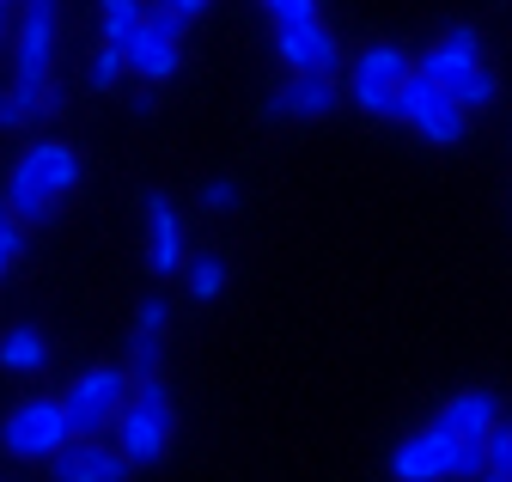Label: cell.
<instances>
[{
  "instance_id": "6da1fadb",
  "label": "cell",
  "mask_w": 512,
  "mask_h": 482,
  "mask_svg": "<svg viewBox=\"0 0 512 482\" xmlns=\"http://www.w3.org/2000/svg\"><path fill=\"white\" fill-rule=\"evenodd\" d=\"M74 184H80V153L68 141H31L19 153L13 177H7V190H0V202H7V214L31 232V226H43L61 208V196H68Z\"/></svg>"
},
{
  "instance_id": "7a4b0ae2",
  "label": "cell",
  "mask_w": 512,
  "mask_h": 482,
  "mask_svg": "<svg viewBox=\"0 0 512 482\" xmlns=\"http://www.w3.org/2000/svg\"><path fill=\"white\" fill-rule=\"evenodd\" d=\"M171 428H177V409H171V385L165 379H135V391H128V403H122V415H116V452L128 458V464H159L165 458V446H171Z\"/></svg>"
},
{
  "instance_id": "3957f363",
  "label": "cell",
  "mask_w": 512,
  "mask_h": 482,
  "mask_svg": "<svg viewBox=\"0 0 512 482\" xmlns=\"http://www.w3.org/2000/svg\"><path fill=\"white\" fill-rule=\"evenodd\" d=\"M49 62H55V0H25L13 19V92L37 110H55L49 98Z\"/></svg>"
},
{
  "instance_id": "277c9868",
  "label": "cell",
  "mask_w": 512,
  "mask_h": 482,
  "mask_svg": "<svg viewBox=\"0 0 512 482\" xmlns=\"http://www.w3.org/2000/svg\"><path fill=\"white\" fill-rule=\"evenodd\" d=\"M68 440H74V428H68L61 397H25V403L7 409V421H0V452L19 458V464H49Z\"/></svg>"
},
{
  "instance_id": "5b68a950",
  "label": "cell",
  "mask_w": 512,
  "mask_h": 482,
  "mask_svg": "<svg viewBox=\"0 0 512 482\" xmlns=\"http://www.w3.org/2000/svg\"><path fill=\"white\" fill-rule=\"evenodd\" d=\"M128 391H135V379H128V367H92L80 373L68 391H61V409H68V428L74 440H98L116 428V415L128 403Z\"/></svg>"
},
{
  "instance_id": "8992f818",
  "label": "cell",
  "mask_w": 512,
  "mask_h": 482,
  "mask_svg": "<svg viewBox=\"0 0 512 482\" xmlns=\"http://www.w3.org/2000/svg\"><path fill=\"white\" fill-rule=\"evenodd\" d=\"M397 123H409V129H415L421 141H433V147H458L464 129H470V116L452 104V92H445V86L409 74V80L397 86Z\"/></svg>"
},
{
  "instance_id": "52a82bcc",
  "label": "cell",
  "mask_w": 512,
  "mask_h": 482,
  "mask_svg": "<svg viewBox=\"0 0 512 482\" xmlns=\"http://www.w3.org/2000/svg\"><path fill=\"white\" fill-rule=\"evenodd\" d=\"M122 62H128V74H141L147 86L171 80L177 62H183V19L165 13V7L141 13V25L128 31V43H122Z\"/></svg>"
},
{
  "instance_id": "ba28073f",
  "label": "cell",
  "mask_w": 512,
  "mask_h": 482,
  "mask_svg": "<svg viewBox=\"0 0 512 482\" xmlns=\"http://www.w3.org/2000/svg\"><path fill=\"white\" fill-rule=\"evenodd\" d=\"M397 482H452L458 476V440L439 428V421H427L421 434H409L391 458Z\"/></svg>"
},
{
  "instance_id": "9c48e42d",
  "label": "cell",
  "mask_w": 512,
  "mask_h": 482,
  "mask_svg": "<svg viewBox=\"0 0 512 482\" xmlns=\"http://www.w3.org/2000/svg\"><path fill=\"white\" fill-rule=\"evenodd\" d=\"M275 55H281L293 74H324V80L342 74V43L317 25V19H305V25H275Z\"/></svg>"
},
{
  "instance_id": "30bf717a",
  "label": "cell",
  "mask_w": 512,
  "mask_h": 482,
  "mask_svg": "<svg viewBox=\"0 0 512 482\" xmlns=\"http://www.w3.org/2000/svg\"><path fill=\"white\" fill-rule=\"evenodd\" d=\"M128 464L110 440H68L55 458H49V476L55 482H128Z\"/></svg>"
},
{
  "instance_id": "8fae6325",
  "label": "cell",
  "mask_w": 512,
  "mask_h": 482,
  "mask_svg": "<svg viewBox=\"0 0 512 482\" xmlns=\"http://www.w3.org/2000/svg\"><path fill=\"white\" fill-rule=\"evenodd\" d=\"M470 68H482V37L470 31V25H452L433 49H421V80H433V86H452L458 74H470Z\"/></svg>"
},
{
  "instance_id": "7c38bea8",
  "label": "cell",
  "mask_w": 512,
  "mask_h": 482,
  "mask_svg": "<svg viewBox=\"0 0 512 482\" xmlns=\"http://www.w3.org/2000/svg\"><path fill=\"white\" fill-rule=\"evenodd\" d=\"M336 80L324 74H293L275 98H269V116H293V123H311V116H330L336 110Z\"/></svg>"
},
{
  "instance_id": "4fadbf2b",
  "label": "cell",
  "mask_w": 512,
  "mask_h": 482,
  "mask_svg": "<svg viewBox=\"0 0 512 482\" xmlns=\"http://www.w3.org/2000/svg\"><path fill=\"white\" fill-rule=\"evenodd\" d=\"M165 367V299H141L135 342H128V379H159Z\"/></svg>"
},
{
  "instance_id": "5bb4252c",
  "label": "cell",
  "mask_w": 512,
  "mask_h": 482,
  "mask_svg": "<svg viewBox=\"0 0 512 482\" xmlns=\"http://www.w3.org/2000/svg\"><path fill=\"white\" fill-rule=\"evenodd\" d=\"M433 421H439L452 440H488V428L500 421V403H494V391H458Z\"/></svg>"
},
{
  "instance_id": "9a60e30c",
  "label": "cell",
  "mask_w": 512,
  "mask_h": 482,
  "mask_svg": "<svg viewBox=\"0 0 512 482\" xmlns=\"http://www.w3.org/2000/svg\"><path fill=\"white\" fill-rule=\"evenodd\" d=\"M147 232H153V275H177L183 263V220L171 208V196H147Z\"/></svg>"
},
{
  "instance_id": "2e32d148",
  "label": "cell",
  "mask_w": 512,
  "mask_h": 482,
  "mask_svg": "<svg viewBox=\"0 0 512 482\" xmlns=\"http://www.w3.org/2000/svg\"><path fill=\"white\" fill-rule=\"evenodd\" d=\"M415 74V62H409V49H397V43H372V49H360L354 55V80H372V86H403Z\"/></svg>"
},
{
  "instance_id": "e0dca14e",
  "label": "cell",
  "mask_w": 512,
  "mask_h": 482,
  "mask_svg": "<svg viewBox=\"0 0 512 482\" xmlns=\"http://www.w3.org/2000/svg\"><path fill=\"white\" fill-rule=\"evenodd\" d=\"M43 354H49L43 336L31 324H19V330H7V342H0V367H7V373H37Z\"/></svg>"
},
{
  "instance_id": "ac0fdd59",
  "label": "cell",
  "mask_w": 512,
  "mask_h": 482,
  "mask_svg": "<svg viewBox=\"0 0 512 482\" xmlns=\"http://www.w3.org/2000/svg\"><path fill=\"white\" fill-rule=\"evenodd\" d=\"M445 92H452V104L470 116V110H488L494 104V92H500V80H494V68L482 62V68H470V74H458L452 86H445Z\"/></svg>"
},
{
  "instance_id": "d6986e66",
  "label": "cell",
  "mask_w": 512,
  "mask_h": 482,
  "mask_svg": "<svg viewBox=\"0 0 512 482\" xmlns=\"http://www.w3.org/2000/svg\"><path fill=\"white\" fill-rule=\"evenodd\" d=\"M476 482H512V421H494L482 440V476Z\"/></svg>"
},
{
  "instance_id": "ffe728a7",
  "label": "cell",
  "mask_w": 512,
  "mask_h": 482,
  "mask_svg": "<svg viewBox=\"0 0 512 482\" xmlns=\"http://www.w3.org/2000/svg\"><path fill=\"white\" fill-rule=\"evenodd\" d=\"M141 0H98V43H128V31L141 25Z\"/></svg>"
},
{
  "instance_id": "44dd1931",
  "label": "cell",
  "mask_w": 512,
  "mask_h": 482,
  "mask_svg": "<svg viewBox=\"0 0 512 482\" xmlns=\"http://www.w3.org/2000/svg\"><path fill=\"white\" fill-rule=\"evenodd\" d=\"M220 287H226V263L220 257H196V263H189V293H196V299H220Z\"/></svg>"
},
{
  "instance_id": "7402d4cb",
  "label": "cell",
  "mask_w": 512,
  "mask_h": 482,
  "mask_svg": "<svg viewBox=\"0 0 512 482\" xmlns=\"http://www.w3.org/2000/svg\"><path fill=\"white\" fill-rule=\"evenodd\" d=\"M37 116H43V110H37L31 98H19L13 86H7V92H0V135H19L25 123H37Z\"/></svg>"
},
{
  "instance_id": "603a6c76",
  "label": "cell",
  "mask_w": 512,
  "mask_h": 482,
  "mask_svg": "<svg viewBox=\"0 0 512 482\" xmlns=\"http://www.w3.org/2000/svg\"><path fill=\"white\" fill-rule=\"evenodd\" d=\"M122 43H98V55H92V92H110L116 80H122Z\"/></svg>"
},
{
  "instance_id": "cb8c5ba5",
  "label": "cell",
  "mask_w": 512,
  "mask_h": 482,
  "mask_svg": "<svg viewBox=\"0 0 512 482\" xmlns=\"http://www.w3.org/2000/svg\"><path fill=\"white\" fill-rule=\"evenodd\" d=\"M354 104L366 116H397V86H372V80H354Z\"/></svg>"
},
{
  "instance_id": "d4e9b609",
  "label": "cell",
  "mask_w": 512,
  "mask_h": 482,
  "mask_svg": "<svg viewBox=\"0 0 512 482\" xmlns=\"http://www.w3.org/2000/svg\"><path fill=\"white\" fill-rule=\"evenodd\" d=\"M25 238H31V232H25V226H19V220L7 214V202H0V263H7V269L19 263V251H25Z\"/></svg>"
},
{
  "instance_id": "484cf974",
  "label": "cell",
  "mask_w": 512,
  "mask_h": 482,
  "mask_svg": "<svg viewBox=\"0 0 512 482\" xmlns=\"http://www.w3.org/2000/svg\"><path fill=\"white\" fill-rule=\"evenodd\" d=\"M202 208H208V214H232V208H238V184H232V177H208Z\"/></svg>"
},
{
  "instance_id": "4316f807",
  "label": "cell",
  "mask_w": 512,
  "mask_h": 482,
  "mask_svg": "<svg viewBox=\"0 0 512 482\" xmlns=\"http://www.w3.org/2000/svg\"><path fill=\"white\" fill-rule=\"evenodd\" d=\"M263 7H269L275 25H305V19H317V0H263Z\"/></svg>"
},
{
  "instance_id": "83f0119b",
  "label": "cell",
  "mask_w": 512,
  "mask_h": 482,
  "mask_svg": "<svg viewBox=\"0 0 512 482\" xmlns=\"http://www.w3.org/2000/svg\"><path fill=\"white\" fill-rule=\"evenodd\" d=\"M159 7H165V13H177V19L189 25V19H202V13H208V0H159Z\"/></svg>"
},
{
  "instance_id": "f1b7e54d",
  "label": "cell",
  "mask_w": 512,
  "mask_h": 482,
  "mask_svg": "<svg viewBox=\"0 0 512 482\" xmlns=\"http://www.w3.org/2000/svg\"><path fill=\"white\" fill-rule=\"evenodd\" d=\"M13 37V19H7V7H0V43H7Z\"/></svg>"
}]
</instances>
